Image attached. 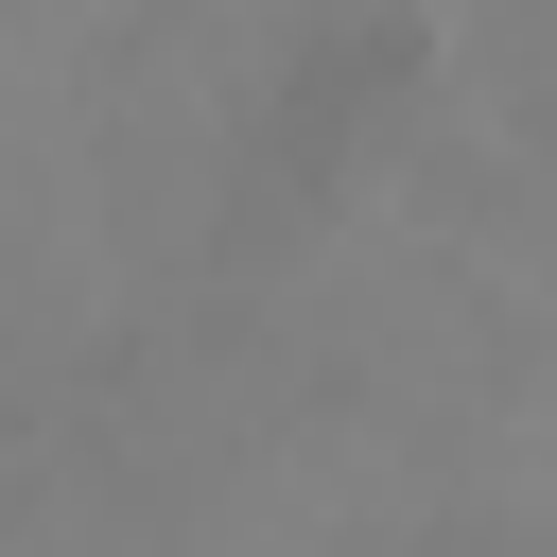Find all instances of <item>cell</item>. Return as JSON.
<instances>
[]
</instances>
